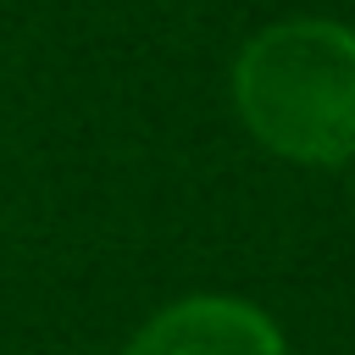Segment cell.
I'll use <instances>...</instances> for the list:
<instances>
[{
    "label": "cell",
    "mask_w": 355,
    "mask_h": 355,
    "mask_svg": "<svg viewBox=\"0 0 355 355\" xmlns=\"http://www.w3.org/2000/svg\"><path fill=\"white\" fill-rule=\"evenodd\" d=\"M122 355H288V344L255 300L189 294L144 316Z\"/></svg>",
    "instance_id": "7a4b0ae2"
},
{
    "label": "cell",
    "mask_w": 355,
    "mask_h": 355,
    "mask_svg": "<svg viewBox=\"0 0 355 355\" xmlns=\"http://www.w3.org/2000/svg\"><path fill=\"white\" fill-rule=\"evenodd\" d=\"M244 133L294 166L355 161V28L283 17L250 33L227 72Z\"/></svg>",
    "instance_id": "6da1fadb"
}]
</instances>
